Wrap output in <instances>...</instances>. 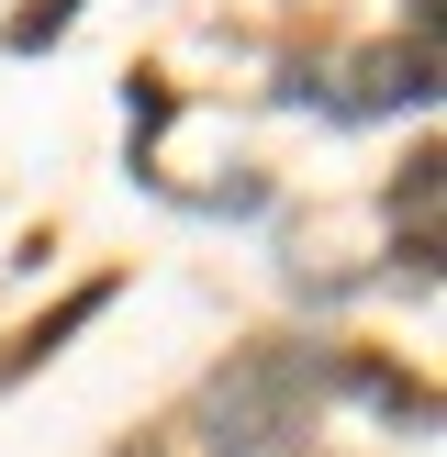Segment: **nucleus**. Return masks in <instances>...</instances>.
Returning <instances> with one entry per match:
<instances>
[{
  "label": "nucleus",
  "instance_id": "1",
  "mask_svg": "<svg viewBox=\"0 0 447 457\" xmlns=\"http://www.w3.org/2000/svg\"><path fill=\"white\" fill-rule=\"evenodd\" d=\"M302 391H313L302 357H235V369L201 391V446L213 457H280V446H302Z\"/></svg>",
  "mask_w": 447,
  "mask_h": 457
}]
</instances>
